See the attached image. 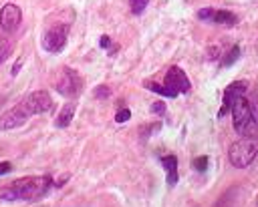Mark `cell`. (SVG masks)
Returning <instances> with one entry per match:
<instances>
[{
    "label": "cell",
    "instance_id": "8fae6325",
    "mask_svg": "<svg viewBox=\"0 0 258 207\" xmlns=\"http://www.w3.org/2000/svg\"><path fill=\"white\" fill-rule=\"evenodd\" d=\"M22 20V12L16 4H4L0 10V28L4 32H14Z\"/></svg>",
    "mask_w": 258,
    "mask_h": 207
},
{
    "label": "cell",
    "instance_id": "5b68a950",
    "mask_svg": "<svg viewBox=\"0 0 258 207\" xmlns=\"http://www.w3.org/2000/svg\"><path fill=\"white\" fill-rule=\"evenodd\" d=\"M67 34H69V26L67 24L50 26L42 36V48L46 52H60L64 48V44H67Z\"/></svg>",
    "mask_w": 258,
    "mask_h": 207
},
{
    "label": "cell",
    "instance_id": "603a6c76",
    "mask_svg": "<svg viewBox=\"0 0 258 207\" xmlns=\"http://www.w3.org/2000/svg\"><path fill=\"white\" fill-rule=\"evenodd\" d=\"M151 113L153 115H165V102H161V100H155L153 105H151Z\"/></svg>",
    "mask_w": 258,
    "mask_h": 207
},
{
    "label": "cell",
    "instance_id": "8992f818",
    "mask_svg": "<svg viewBox=\"0 0 258 207\" xmlns=\"http://www.w3.org/2000/svg\"><path fill=\"white\" fill-rule=\"evenodd\" d=\"M32 115L28 113V109L22 105V100L12 107L10 111H6L4 115H0V131H12L16 127H22Z\"/></svg>",
    "mask_w": 258,
    "mask_h": 207
},
{
    "label": "cell",
    "instance_id": "ba28073f",
    "mask_svg": "<svg viewBox=\"0 0 258 207\" xmlns=\"http://www.w3.org/2000/svg\"><path fill=\"white\" fill-rule=\"evenodd\" d=\"M198 18L204 22H214L222 26H234L238 24V16L230 10H220V8H202L198 10Z\"/></svg>",
    "mask_w": 258,
    "mask_h": 207
},
{
    "label": "cell",
    "instance_id": "4fadbf2b",
    "mask_svg": "<svg viewBox=\"0 0 258 207\" xmlns=\"http://www.w3.org/2000/svg\"><path fill=\"white\" fill-rule=\"evenodd\" d=\"M75 102H67L62 109H60V113H58V117H56V121H54V125L58 127V129H64V127H69L71 125V121H73V117H75Z\"/></svg>",
    "mask_w": 258,
    "mask_h": 207
},
{
    "label": "cell",
    "instance_id": "d4e9b609",
    "mask_svg": "<svg viewBox=\"0 0 258 207\" xmlns=\"http://www.w3.org/2000/svg\"><path fill=\"white\" fill-rule=\"evenodd\" d=\"M20 66H22V60L18 58V60L14 62V68H12V74H18V70H20Z\"/></svg>",
    "mask_w": 258,
    "mask_h": 207
},
{
    "label": "cell",
    "instance_id": "3957f363",
    "mask_svg": "<svg viewBox=\"0 0 258 207\" xmlns=\"http://www.w3.org/2000/svg\"><path fill=\"white\" fill-rule=\"evenodd\" d=\"M256 155H258V141L256 139H248V137H242L240 141L232 143L230 151H228V159L236 169L248 167L254 161Z\"/></svg>",
    "mask_w": 258,
    "mask_h": 207
},
{
    "label": "cell",
    "instance_id": "9c48e42d",
    "mask_svg": "<svg viewBox=\"0 0 258 207\" xmlns=\"http://www.w3.org/2000/svg\"><path fill=\"white\" fill-rule=\"evenodd\" d=\"M22 105L28 109L30 115H38V113H44L52 107V98L46 90H34L22 98Z\"/></svg>",
    "mask_w": 258,
    "mask_h": 207
},
{
    "label": "cell",
    "instance_id": "7c38bea8",
    "mask_svg": "<svg viewBox=\"0 0 258 207\" xmlns=\"http://www.w3.org/2000/svg\"><path fill=\"white\" fill-rule=\"evenodd\" d=\"M161 167L165 169L167 185L173 187L177 183V157L175 155H163L161 157Z\"/></svg>",
    "mask_w": 258,
    "mask_h": 207
},
{
    "label": "cell",
    "instance_id": "9a60e30c",
    "mask_svg": "<svg viewBox=\"0 0 258 207\" xmlns=\"http://www.w3.org/2000/svg\"><path fill=\"white\" fill-rule=\"evenodd\" d=\"M143 86L147 88V90H153V92H157V94H161V96H167V98H173V94H171V90L165 86V84H159V82H153V80H147V82H143Z\"/></svg>",
    "mask_w": 258,
    "mask_h": 207
},
{
    "label": "cell",
    "instance_id": "e0dca14e",
    "mask_svg": "<svg viewBox=\"0 0 258 207\" xmlns=\"http://www.w3.org/2000/svg\"><path fill=\"white\" fill-rule=\"evenodd\" d=\"M93 96H95V98H109V96H111V88H109L107 84H99V86H95Z\"/></svg>",
    "mask_w": 258,
    "mask_h": 207
},
{
    "label": "cell",
    "instance_id": "ac0fdd59",
    "mask_svg": "<svg viewBox=\"0 0 258 207\" xmlns=\"http://www.w3.org/2000/svg\"><path fill=\"white\" fill-rule=\"evenodd\" d=\"M99 46H101V48H107L109 54H115V50H117V46L111 42V38H109L107 34H103V36L99 38Z\"/></svg>",
    "mask_w": 258,
    "mask_h": 207
},
{
    "label": "cell",
    "instance_id": "5bb4252c",
    "mask_svg": "<svg viewBox=\"0 0 258 207\" xmlns=\"http://www.w3.org/2000/svg\"><path fill=\"white\" fill-rule=\"evenodd\" d=\"M240 54H242V50H240V46L238 44H234L230 50H226V54L222 56V60H220V64L222 66H232L238 58H240Z\"/></svg>",
    "mask_w": 258,
    "mask_h": 207
},
{
    "label": "cell",
    "instance_id": "6da1fadb",
    "mask_svg": "<svg viewBox=\"0 0 258 207\" xmlns=\"http://www.w3.org/2000/svg\"><path fill=\"white\" fill-rule=\"evenodd\" d=\"M52 187V177H20L0 189V197L4 201H34L48 193Z\"/></svg>",
    "mask_w": 258,
    "mask_h": 207
},
{
    "label": "cell",
    "instance_id": "52a82bcc",
    "mask_svg": "<svg viewBox=\"0 0 258 207\" xmlns=\"http://www.w3.org/2000/svg\"><path fill=\"white\" fill-rule=\"evenodd\" d=\"M163 84L171 90L173 98H175L177 94H181V92H187V90H189V78H187V74H185L179 66H169V68H167Z\"/></svg>",
    "mask_w": 258,
    "mask_h": 207
},
{
    "label": "cell",
    "instance_id": "d6986e66",
    "mask_svg": "<svg viewBox=\"0 0 258 207\" xmlns=\"http://www.w3.org/2000/svg\"><path fill=\"white\" fill-rule=\"evenodd\" d=\"M10 54V42L8 38H0V62H4Z\"/></svg>",
    "mask_w": 258,
    "mask_h": 207
},
{
    "label": "cell",
    "instance_id": "ffe728a7",
    "mask_svg": "<svg viewBox=\"0 0 258 207\" xmlns=\"http://www.w3.org/2000/svg\"><path fill=\"white\" fill-rule=\"evenodd\" d=\"M194 169L200 171V173H204V171L208 169V157H206V155H204V157H196V159H194Z\"/></svg>",
    "mask_w": 258,
    "mask_h": 207
},
{
    "label": "cell",
    "instance_id": "2e32d148",
    "mask_svg": "<svg viewBox=\"0 0 258 207\" xmlns=\"http://www.w3.org/2000/svg\"><path fill=\"white\" fill-rule=\"evenodd\" d=\"M129 2V8H131V12L133 14H141L145 8H147V4H149V0H127Z\"/></svg>",
    "mask_w": 258,
    "mask_h": 207
},
{
    "label": "cell",
    "instance_id": "cb8c5ba5",
    "mask_svg": "<svg viewBox=\"0 0 258 207\" xmlns=\"http://www.w3.org/2000/svg\"><path fill=\"white\" fill-rule=\"evenodd\" d=\"M10 169H12V165H10L8 161H2V163H0V175H6V173H10Z\"/></svg>",
    "mask_w": 258,
    "mask_h": 207
},
{
    "label": "cell",
    "instance_id": "277c9868",
    "mask_svg": "<svg viewBox=\"0 0 258 207\" xmlns=\"http://www.w3.org/2000/svg\"><path fill=\"white\" fill-rule=\"evenodd\" d=\"M54 88H56L62 96H75V94H79L81 88H83V78H81V74H79L77 70L64 66V68L60 70L56 82H54Z\"/></svg>",
    "mask_w": 258,
    "mask_h": 207
},
{
    "label": "cell",
    "instance_id": "30bf717a",
    "mask_svg": "<svg viewBox=\"0 0 258 207\" xmlns=\"http://www.w3.org/2000/svg\"><path fill=\"white\" fill-rule=\"evenodd\" d=\"M246 92H248V82H246V80H236V82H230V84L224 88V96H222V109H220V117H224V115L230 111V107H232V102H234L236 98H240V96H246Z\"/></svg>",
    "mask_w": 258,
    "mask_h": 207
},
{
    "label": "cell",
    "instance_id": "7402d4cb",
    "mask_svg": "<svg viewBox=\"0 0 258 207\" xmlns=\"http://www.w3.org/2000/svg\"><path fill=\"white\" fill-rule=\"evenodd\" d=\"M129 117H131V111L129 109H119L117 115H115V121L117 123H125V121H129Z\"/></svg>",
    "mask_w": 258,
    "mask_h": 207
},
{
    "label": "cell",
    "instance_id": "44dd1931",
    "mask_svg": "<svg viewBox=\"0 0 258 207\" xmlns=\"http://www.w3.org/2000/svg\"><path fill=\"white\" fill-rule=\"evenodd\" d=\"M246 100H248V107H250V111H252V115H254V119H256V123H258V96L252 94V96L246 98Z\"/></svg>",
    "mask_w": 258,
    "mask_h": 207
},
{
    "label": "cell",
    "instance_id": "7a4b0ae2",
    "mask_svg": "<svg viewBox=\"0 0 258 207\" xmlns=\"http://www.w3.org/2000/svg\"><path fill=\"white\" fill-rule=\"evenodd\" d=\"M230 113H232V123H234V129L238 135L242 137H248V139H256L258 137V123L248 107V100L246 96H240L232 102L230 107Z\"/></svg>",
    "mask_w": 258,
    "mask_h": 207
}]
</instances>
